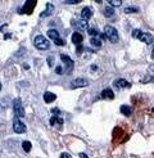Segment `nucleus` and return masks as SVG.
<instances>
[{
  "instance_id": "1",
  "label": "nucleus",
  "mask_w": 154,
  "mask_h": 158,
  "mask_svg": "<svg viewBox=\"0 0 154 158\" xmlns=\"http://www.w3.org/2000/svg\"><path fill=\"white\" fill-rule=\"evenodd\" d=\"M104 35H106V37L108 40L111 41V43H117L118 41V32L117 30L114 29V27L109 26V24H107L106 27H104Z\"/></svg>"
},
{
  "instance_id": "2",
  "label": "nucleus",
  "mask_w": 154,
  "mask_h": 158,
  "mask_svg": "<svg viewBox=\"0 0 154 158\" xmlns=\"http://www.w3.org/2000/svg\"><path fill=\"white\" fill-rule=\"evenodd\" d=\"M34 45L37 49H40V50H46V49H49V46H50V43H49L43 35H37V36L34 39Z\"/></svg>"
},
{
  "instance_id": "3",
  "label": "nucleus",
  "mask_w": 154,
  "mask_h": 158,
  "mask_svg": "<svg viewBox=\"0 0 154 158\" xmlns=\"http://www.w3.org/2000/svg\"><path fill=\"white\" fill-rule=\"evenodd\" d=\"M13 109H14L16 117H24V109L22 107V103H21V99H18V98L13 100Z\"/></svg>"
},
{
  "instance_id": "4",
  "label": "nucleus",
  "mask_w": 154,
  "mask_h": 158,
  "mask_svg": "<svg viewBox=\"0 0 154 158\" xmlns=\"http://www.w3.org/2000/svg\"><path fill=\"white\" fill-rule=\"evenodd\" d=\"M13 130H14L17 134H23V132H26L27 127L18 117H16L14 120H13Z\"/></svg>"
},
{
  "instance_id": "5",
  "label": "nucleus",
  "mask_w": 154,
  "mask_h": 158,
  "mask_svg": "<svg viewBox=\"0 0 154 158\" xmlns=\"http://www.w3.org/2000/svg\"><path fill=\"white\" fill-rule=\"evenodd\" d=\"M86 86H89V81H87L86 79H81V77L73 80L71 84L72 89H78V87H86Z\"/></svg>"
},
{
  "instance_id": "6",
  "label": "nucleus",
  "mask_w": 154,
  "mask_h": 158,
  "mask_svg": "<svg viewBox=\"0 0 154 158\" xmlns=\"http://www.w3.org/2000/svg\"><path fill=\"white\" fill-rule=\"evenodd\" d=\"M71 24L76 30H86L87 29V21H83V19H75L71 22Z\"/></svg>"
},
{
  "instance_id": "7",
  "label": "nucleus",
  "mask_w": 154,
  "mask_h": 158,
  "mask_svg": "<svg viewBox=\"0 0 154 158\" xmlns=\"http://www.w3.org/2000/svg\"><path fill=\"white\" fill-rule=\"evenodd\" d=\"M61 59H62V62L66 64V69H68V72H69L73 68V66H75L73 61L68 57V55H66V54H61Z\"/></svg>"
},
{
  "instance_id": "8",
  "label": "nucleus",
  "mask_w": 154,
  "mask_h": 158,
  "mask_svg": "<svg viewBox=\"0 0 154 158\" xmlns=\"http://www.w3.org/2000/svg\"><path fill=\"white\" fill-rule=\"evenodd\" d=\"M91 16H93V9L90 8V6H85V8L81 10V19L87 21V19L91 18Z\"/></svg>"
},
{
  "instance_id": "9",
  "label": "nucleus",
  "mask_w": 154,
  "mask_h": 158,
  "mask_svg": "<svg viewBox=\"0 0 154 158\" xmlns=\"http://www.w3.org/2000/svg\"><path fill=\"white\" fill-rule=\"evenodd\" d=\"M140 40H141L143 43H145L146 45H152L154 41V37H153V35H150L148 32H143L141 36H140Z\"/></svg>"
},
{
  "instance_id": "10",
  "label": "nucleus",
  "mask_w": 154,
  "mask_h": 158,
  "mask_svg": "<svg viewBox=\"0 0 154 158\" xmlns=\"http://www.w3.org/2000/svg\"><path fill=\"white\" fill-rule=\"evenodd\" d=\"M113 86L118 87V89H123V87H130V84L126 81V80H123V79H118V80H116L114 81Z\"/></svg>"
},
{
  "instance_id": "11",
  "label": "nucleus",
  "mask_w": 154,
  "mask_h": 158,
  "mask_svg": "<svg viewBox=\"0 0 154 158\" xmlns=\"http://www.w3.org/2000/svg\"><path fill=\"white\" fill-rule=\"evenodd\" d=\"M83 41V36H82V34H80V32H75V34H72V43L77 45L78 46L80 44H81Z\"/></svg>"
},
{
  "instance_id": "12",
  "label": "nucleus",
  "mask_w": 154,
  "mask_h": 158,
  "mask_svg": "<svg viewBox=\"0 0 154 158\" xmlns=\"http://www.w3.org/2000/svg\"><path fill=\"white\" fill-rule=\"evenodd\" d=\"M57 99V95H55L54 93H50V91H45L44 94V100L45 103H51V102H54Z\"/></svg>"
},
{
  "instance_id": "13",
  "label": "nucleus",
  "mask_w": 154,
  "mask_h": 158,
  "mask_svg": "<svg viewBox=\"0 0 154 158\" xmlns=\"http://www.w3.org/2000/svg\"><path fill=\"white\" fill-rule=\"evenodd\" d=\"M101 98H103V99H113V98H114L113 90H111V89H104L103 91H101Z\"/></svg>"
},
{
  "instance_id": "14",
  "label": "nucleus",
  "mask_w": 154,
  "mask_h": 158,
  "mask_svg": "<svg viewBox=\"0 0 154 158\" xmlns=\"http://www.w3.org/2000/svg\"><path fill=\"white\" fill-rule=\"evenodd\" d=\"M48 36H49V39H51L53 41H57V40H59V32L57 30H49L48 31Z\"/></svg>"
},
{
  "instance_id": "15",
  "label": "nucleus",
  "mask_w": 154,
  "mask_h": 158,
  "mask_svg": "<svg viewBox=\"0 0 154 158\" xmlns=\"http://www.w3.org/2000/svg\"><path fill=\"white\" fill-rule=\"evenodd\" d=\"M53 9H54L53 4H46V9H45L44 12L40 14V18H44V17H46V16H49V14H51V12H53Z\"/></svg>"
},
{
  "instance_id": "16",
  "label": "nucleus",
  "mask_w": 154,
  "mask_h": 158,
  "mask_svg": "<svg viewBox=\"0 0 154 158\" xmlns=\"http://www.w3.org/2000/svg\"><path fill=\"white\" fill-rule=\"evenodd\" d=\"M50 125L51 126H57L58 125V127H61V126L63 125V120L62 118H59V117H51L50 118Z\"/></svg>"
},
{
  "instance_id": "17",
  "label": "nucleus",
  "mask_w": 154,
  "mask_h": 158,
  "mask_svg": "<svg viewBox=\"0 0 154 158\" xmlns=\"http://www.w3.org/2000/svg\"><path fill=\"white\" fill-rule=\"evenodd\" d=\"M121 113L125 114V116H131V113H132L131 107H128V105H122L121 107Z\"/></svg>"
},
{
  "instance_id": "18",
  "label": "nucleus",
  "mask_w": 154,
  "mask_h": 158,
  "mask_svg": "<svg viewBox=\"0 0 154 158\" xmlns=\"http://www.w3.org/2000/svg\"><path fill=\"white\" fill-rule=\"evenodd\" d=\"M90 44L94 45V46H96V48H100L101 46V40L98 39V37H91L90 39Z\"/></svg>"
},
{
  "instance_id": "19",
  "label": "nucleus",
  "mask_w": 154,
  "mask_h": 158,
  "mask_svg": "<svg viewBox=\"0 0 154 158\" xmlns=\"http://www.w3.org/2000/svg\"><path fill=\"white\" fill-rule=\"evenodd\" d=\"M87 32H89V35L91 37H96V36H100L101 34H99V31H98L96 29H94V27H91V29H87Z\"/></svg>"
},
{
  "instance_id": "20",
  "label": "nucleus",
  "mask_w": 154,
  "mask_h": 158,
  "mask_svg": "<svg viewBox=\"0 0 154 158\" xmlns=\"http://www.w3.org/2000/svg\"><path fill=\"white\" fill-rule=\"evenodd\" d=\"M22 148H23L24 152L29 153L30 150H31V148H32V145H31V142H27V140H24V142L22 143Z\"/></svg>"
},
{
  "instance_id": "21",
  "label": "nucleus",
  "mask_w": 154,
  "mask_h": 158,
  "mask_svg": "<svg viewBox=\"0 0 154 158\" xmlns=\"http://www.w3.org/2000/svg\"><path fill=\"white\" fill-rule=\"evenodd\" d=\"M113 14H114V10L112 6H106V8H104V16L106 17H112Z\"/></svg>"
},
{
  "instance_id": "22",
  "label": "nucleus",
  "mask_w": 154,
  "mask_h": 158,
  "mask_svg": "<svg viewBox=\"0 0 154 158\" xmlns=\"http://www.w3.org/2000/svg\"><path fill=\"white\" fill-rule=\"evenodd\" d=\"M140 82L141 84H148V82H154V77L153 76H145L143 77L141 80H140Z\"/></svg>"
},
{
  "instance_id": "23",
  "label": "nucleus",
  "mask_w": 154,
  "mask_h": 158,
  "mask_svg": "<svg viewBox=\"0 0 154 158\" xmlns=\"http://www.w3.org/2000/svg\"><path fill=\"white\" fill-rule=\"evenodd\" d=\"M136 12H139L138 6H127V8H125V13H136Z\"/></svg>"
},
{
  "instance_id": "24",
  "label": "nucleus",
  "mask_w": 154,
  "mask_h": 158,
  "mask_svg": "<svg viewBox=\"0 0 154 158\" xmlns=\"http://www.w3.org/2000/svg\"><path fill=\"white\" fill-rule=\"evenodd\" d=\"M141 34H143V31H141V30L136 29V30L132 31V37H134V39H140V36H141Z\"/></svg>"
},
{
  "instance_id": "25",
  "label": "nucleus",
  "mask_w": 154,
  "mask_h": 158,
  "mask_svg": "<svg viewBox=\"0 0 154 158\" xmlns=\"http://www.w3.org/2000/svg\"><path fill=\"white\" fill-rule=\"evenodd\" d=\"M108 3H109V4H111L112 6H120V5L122 4L121 0H109Z\"/></svg>"
},
{
  "instance_id": "26",
  "label": "nucleus",
  "mask_w": 154,
  "mask_h": 158,
  "mask_svg": "<svg viewBox=\"0 0 154 158\" xmlns=\"http://www.w3.org/2000/svg\"><path fill=\"white\" fill-rule=\"evenodd\" d=\"M48 64H49V67H51V66L54 64V57L53 55H49L48 57Z\"/></svg>"
},
{
  "instance_id": "27",
  "label": "nucleus",
  "mask_w": 154,
  "mask_h": 158,
  "mask_svg": "<svg viewBox=\"0 0 154 158\" xmlns=\"http://www.w3.org/2000/svg\"><path fill=\"white\" fill-rule=\"evenodd\" d=\"M51 113H53V117H58L59 113H61V111H59L58 108H53V109H51Z\"/></svg>"
},
{
  "instance_id": "28",
  "label": "nucleus",
  "mask_w": 154,
  "mask_h": 158,
  "mask_svg": "<svg viewBox=\"0 0 154 158\" xmlns=\"http://www.w3.org/2000/svg\"><path fill=\"white\" fill-rule=\"evenodd\" d=\"M55 72H57L58 75H62V73L64 72V71H63V67H61V66H58V67L55 68Z\"/></svg>"
},
{
  "instance_id": "29",
  "label": "nucleus",
  "mask_w": 154,
  "mask_h": 158,
  "mask_svg": "<svg viewBox=\"0 0 154 158\" xmlns=\"http://www.w3.org/2000/svg\"><path fill=\"white\" fill-rule=\"evenodd\" d=\"M83 46H81V45H78V46H77V50H76V53L77 54H81V51H83Z\"/></svg>"
},
{
  "instance_id": "30",
  "label": "nucleus",
  "mask_w": 154,
  "mask_h": 158,
  "mask_svg": "<svg viewBox=\"0 0 154 158\" xmlns=\"http://www.w3.org/2000/svg\"><path fill=\"white\" fill-rule=\"evenodd\" d=\"M54 44H57V45H64V41H63V40H61V39H59V40L54 41Z\"/></svg>"
},
{
  "instance_id": "31",
  "label": "nucleus",
  "mask_w": 154,
  "mask_h": 158,
  "mask_svg": "<svg viewBox=\"0 0 154 158\" xmlns=\"http://www.w3.org/2000/svg\"><path fill=\"white\" fill-rule=\"evenodd\" d=\"M61 158H69V154L68 153H62L61 154Z\"/></svg>"
},
{
  "instance_id": "32",
  "label": "nucleus",
  "mask_w": 154,
  "mask_h": 158,
  "mask_svg": "<svg viewBox=\"0 0 154 158\" xmlns=\"http://www.w3.org/2000/svg\"><path fill=\"white\" fill-rule=\"evenodd\" d=\"M10 37H12V35H10V34H5V35H4V39H5V40H9Z\"/></svg>"
},
{
  "instance_id": "33",
  "label": "nucleus",
  "mask_w": 154,
  "mask_h": 158,
  "mask_svg": "<svg viewBox=\"0 0 154 158\" xmlns=\"http://www.w3.org/2000/svg\"><path fill=\"white\" fill-rule=\"evenodd\" d=\"M66 3H67V4H77L78 1H77V0H72V1H66Z\"/></svg>"
},
{
  "instance_id": "34",
  "label": "nucleus",
  "mask_w": 154,
  "mask_h": 158,
  "mask_svg": "<svg viewBox=\"0 0 154 158\" xmlns=\"http://www.w3.org/2000/svg\"><path fill=\"white\" fill-rule=\"evenodd\" d=\"M80 158H89V157H87L85 153H80Z\"/></svg>"
},
{
  "instance_id": "35",
  "label": "nucleus",
  "mask_w": 154,
  "mask_h": 158,
  "mask_svg": "<svg viewBox=\"0 0 154 158\" xmlns=\"http://www.w3.org/2000/svg\"><path fill=\"white\" fill-rule=\"evenodd\" d=\"M152 58H153V59H154V50H153V51H152Z\"/></svg>"
},
{
  "instance_id": "36",
  "label": "nucleus",
  "mask_w": 154,
  "mask_h": 158,
  "mask_svg": "<svg viewBox=\"0 0 154 158\" xmlns=\"http://www.w3.org/2000/svg\"><path fill=\"white\" fill-rule=\"evenodd\" d=\"M0 90H1V82H0Z\"/></svg>"
},
{
  "instance_id": "37",
  "label": "nucleus",
  "mask_w": 154,
  "mask_h": 158,
  "mask_svg": "<svg viewBox=\"0 0 154 158\" xmlns=\"http://www.w3.org/2000/svg\"><path fill=\"white\" fill-rule=\"evenodd\" d=\"M152 71H153V72H154V67H153V68H152Z\"/></svg>"
}]
</instances>
